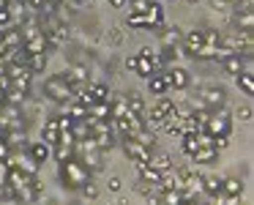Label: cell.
Masks as SVG:
<instances>
[{"label":"cell","instance_id":"obj_62","mask_svg":"<svg viewBox=\"0 0 254 205\" xmlns=\"http://www.w3.org/2000/svg\"><path fill=\"white\" fill-rule=\"evenodd\" d=\"M210 205H216V203H210Z\"/></svg>","mask_w":254,"mask_h":205},{"label":"cell","instance_id":"obj_17","mask_svg":"<svg viewBox=\"0 0 254 205\" xmlns=\"http://www.w3.org/2000/svg\"><path fill=\"white\" fill-rule=\"evenodd\" d=\"M205 44V39H202V30H191V33L183 39V50L189 52V55H197L199 52V47Z\"/></svg>","mask_w":254,"mask_h":205},{"label":"cell","instance_id":"obj_54","mask_svg":"<svg viewBox=\"0 0 254 205\" xmlns=\"http://www.w3.org/2000/svg\"><path fill=\"white\" fill-rule=\"evenodd\" d=\"M110 39L115 41V44H121V41H123V33H121V30H110Z\"/></svg>","mask_w":254,"mask_h":205},{"label":"cell","instance_id":"obj_2","mask_svg":"<svg viewBox=\"0 0 254 205\" xmlns=\"http://www.w3.org/2000/svg\"><path fill=\"white\" fill-rule=\"evenodd\" d=\"M44 93L50 96L52 101H58V104H68V101L74 99V90L68 88V82L63 77H50V79H47Z\"/></svg>","mask_w":254,"mask_h":205},{"label":"cell","instance_id":"obj_16","mask_svg":"<svg viewBox=\"0 0 254 205\" xmlns=\"http://www.w3.org/2000/svg\"><path fill=\"white\" fill-rule=\"evenodd\" d=\"M28 153L33 156V161H39V164H44V161L52 156V145H47L44 139H41V142H33V145H30V148H28Z\"/></svg>","mask_w":254,"mask_h":205},{"label":"cell","instance_id":"obj_49","mask_svg":"<svg viewBox=\"0 0 254 205\" xmlns=\"http://www.w3.org/2000/svg\"><path fill=\"white\" fill-rule=\"evenodd\" d=\"M8 156H11V148H8L6 137H0V161H3V159H8Z\"/></svg>","mask_w":254,"mask_h":205},{"label":"cell","instance_id":"obj_19","mask_svg":"<svg viewBox=\"0 0 254 205\" xmlns=\"http://www.w3.org/2000/svg\"><path fill=\"white\" fill-rule=\"evenodd\" d=\"M58 137H61V126H58V118H50V121L44 123V142L47 145H58Z\"/></svg>","mask_w":254,"mask_h":205},{"label":"cell","instance_id":"obj_58","mask_svg":"<svg viewBox=\"0 0 254 205\" xmlns=\"http://www.w3.org/2000/svg\"><path fill=\"white\" fill-rule=\"evenodd\" d=\"M183 205H199V203L194 197H186V200H183Z\"/></svg>","mask_w":254,"mask_h":205},{"label":"cell","instance_id":"obj_47","mask_svg":"<svg viewBox=\"0 0 254 205\" xmlns=\"http://www.w3.org/2000/svg\"><path fill=\"white\" fill-rule=\"evenodd\" d=\"M66 39H68V30H66V28H55V33H52V41H55V44H63Z\"/></svg>","mask_w":254,"mask_h":205},{"label":"cell","instance_id":"obj_37","mask_svg":"<svg viewBox=\"0 0 254 205\" xmlns=\"http://www.w3.org/2000/svg\"><path fill=\"white\" fill-rule=\"evenodd\" d=\"M238 25H241V28H246V30H252V25H254V14H252V6H249V3H246V11L238 14Z\"/></svg>","mask_w":254,"mask_h":205},{"label":"cell","instance_id":"obj_6","mask_svg":"<svg viewBox=\"0 0 254 205\" xmlns=\"http://www.w3.org/2000/svg\"><path fill=\"white\" fill-rule=\"evenodd\" d=\"M172 107H175V101L161 99L159 104H153L150 110H145V112H148V126H150V129H159L161 123H164V118L172 112Z\"/></svg>","mask_w":254,"mask_h":205},{"label":"cell","instance_id":"obj_11","mask_svg":"<svg viewBox=\"0 0 254 205\" xmlns=\"http://www.w3.org/2000/svg\"><path fill=\"white\" fill-rule=\"evenodd\" d=\"M47 47H50V36H36V39H30V41H25L22 44V52H25V58L28 55H39V52H47Z\"/></svg>","mask_w":254,"mask_h":205},{"label":"cell","instance_id":"obj_4","mask_svg":"<svg viewBox=\"0 0 254 205\" xmlns=\"http://www.w3.org/2000/svg\"><path fill=\"white\" fill-rule=\"evenodd\" d=\"M123 150H126V156H128V159H131L137 167H142V164H148V161H150V148H148V145H142L137 137H126Z\"/></svg>","mask_w":254,"mask_h":205},{"label":"cell","instance_id":"obj_14","mask_svg":"<svg viewBox=\"0 0 254 205\" xmlns=\"http://www.w3.org/2000/svg\"><path fill=\"white\" fill-rule=\"evenodd\" d=\"M33 178L36 175H30V172H22V170H8V178H6V183L11 189H22V186H28V183H33Z\"/></svg>","mask_w":254,"mask_h":205},{"label":"cell","instance_id":"obj_52","mask_svg":"<svg viewBox=\"0 0 254 205\" xmlns=\"http://www.w3.org/2000/svg\"><path fill=\"white\" fill-rule=\"evenodd\" d=\"M28 6L33 11H41V8H47V0H28Z\"/></svg>","mask_w":254,"mask_h":205},{"label":"cell","instance_id":"obj_44","mask_svg":"<svg viewBox=\"0 0 254 205\" xmlns=\"http://www.w3.org/2000/svg\"><path fill=\"white\" fill-rule=\"evenodd\" d=\"M202 39H205V44H210V47H219L221 36L216 33V30H202Z\"/></svg>","mask_w":254,"mask_h":205},{"label":"cell","instance_id":"obj_5","mask_svg":"<svg viewBox=\"0 0 254 205\" xmlns=\"http://www.w3.org/2000/svg\"><path fill=\"white\" fill-rule=\"evenodd\" d=\"M8 167H14V170H22V172H30V175H39V161H33V156L30 153H22V150H11V156H8Z\"/></svg>","mask_w":254,"mask_h":205},{"label":"cell","instance_id":"obj_15","mask_svg":"<svg viewBox=\"0 0 254 205\" xmlns=\"http://www.w3.org/2000/svg\"><path fill=\"white\" fill-rule=\"evenodd\" d=\"M41 194L33 189V183H28V186H22V189H14V200H17L19 205H30V203H36Z\"/></svg>","mask_w":254,"mask_h":205},{"label":"cell","instance_id":"obj_46","mask_svg":"<svg viewBox=\"0 0 254 205\" xmlns=\"http://www.w3.org/2000/svg\"><path fill=\"white\" fill-rule=\"evenodd\" d=\"M82 192H85V197H88V200H96V197H99V189H96V183H85V186H82Z\"/></svg>","mask_w":254,"mask_h":205},{"label":"cell","instance_id":"obj_29","mask_svg":"<svg viewBox=\"0 0 254 205\" xmlns=\"http://www.w3.org/2000/svg\"><path fill=\"white\" fill-rule=\"evenodd\" d=\"M25 66L30 68V71H44L47 68V52H39V55H28L25 58Z\"/></svg>","mask_w":254,"mask_h":205},{"label":"cell","instance_id":"obj_27","mask_svg":"<svg viewBox=\"0 0 254 205\" xmlns=\"http://www.w3.org/2000/svg\"><path fill=\"white\" fill-rule=\"evenodd\" d=\"M221 66H224V71L227 74H232V77H238V74L243 71V61H241V55H230V58H224V61H221Z\"/></svg>","mask_w":254,"mask_h":205},{"label":"cell","instance_id":"obj_42","mask_svg":"<svg viewBox=\"0 0 254 205\" xmlns=\"http://www.w3.org/2000/svg\"><path fill=\"white\" fill-rule=\"evenodd\" d=\"M52 153H55L58 161H66V159H71V156H74V148H61V145H55Z\"/></svg>","mask_w":254,"mask_h":205},{"label":"cell","instance_id":"obj_36","mask_svg":"<svg viewBox=\"0 0 254 205\" xmlns=\"http://www.w3.org/2000/svg\"><path fill=\"white\" fill-rule=\"evenodd\" d=\"M197 148H199V137H197V134H183V153L191 156Z\"/></svg>","mask_w":254,"mask_h":205},{"label":"cell","instance_id":"obj_50","mask_svg":"<svg viewBox=\"0 0 254 205\" xmlns=\"http://www.w3.org/2000/svg\"><path fill=\"white\" fill-rule=\"evenodd\" d=\"M230 145V137H213V148L216 150H224Z\"/></svg>","mask_w":254,"mask_h":205},{"label":"cell","instance_id":"obj_53","mask_svg":"<svg viewBox=\"0 0 254 205\" xmlns=\"http://www.w3.org/2000/svg\"><path fill=\"white\" fill-rule=\"evenodd\" d=\"M137 61H139V58H126V68H128V71H137Z\"/></svg>","mask_w":254,"mask_h":205},{"label":"cell","instance_id":"obj_7","mask_svg":"<svg viewBox=\"0 0 254 205\" xmlns=\"http://www.w3.org/2000/svg\"><path fill=\"white\" fill-rule=\"evenodd\" d=\"M22 28H8L0 33V55L8 50H22Z\"/></svg>","mask_w":254,"mask_h":205},{"label":"cell","instance_id":"obj_55","mask_svg":"<svg viewBox=\"0 0 254 205\" xmlns=\"http://www.w3.org/2000/svg\"><path fill=\"white\" fill-rule=\"evenodd\" d=\"M110 189H112V192H118V189H121V181H118V178H110Z\"/></svg>","mask_w":254,"mask_h":205},{"label":"cell","instance_id":"obj_57","mask_svg":"<svg viewBox=\"0 0 254 205\" xmlns=\"http://www.w3.org/2000/svg\"><path fill=\"white\" fill-rule=\"evenodd\" d=\"M139 58H153V50H150V47H145V50L139 52Z\"/></svg>","mask_w":254,"mask_h":205},{"label":"cell","instance_id":"obj_32","mask_svg":"<svg viewBox=\"0 0 254 205\" xmlns=\"http://www.w3.org/2000/svg\"><path fill=\"white\" fill-rule=\"evenodd\" d=\"M139 175H142L145 183H153V186H159V181H161V172L156 170V167H150V164H142V167H139Z\"/></svg>","mask_w":254,"mask_h":205},{"label":"cell","instance_id":"obj_34","mask_svg":"<svg viewBox=\"0 0 254 205\" xmlns=\"http://www.w3.org/2000/svg\"><path fill=\"white\" fill-rule=\"evenodd\" d=\"M61 148H77V137H74L71 129H61V137H58Z\"/></svg>","mask_w":254,"mask_h":205},{"label":"cell","instance_id":"obj_22","mask_svg":"<svg viewBox=\"0 0 254 205\" xmlns=\"http://www.w3.org/2000/svg\"><path fill=\"white\" fill-rule=\"evenodd\" d=\"M216 156H219L216 148H197L191 153V161L194 164H210V161H216Z\"/></svg>","mask_w":254,"mask_h":205},{"label":"cell","instance_id":"obj_3","mask_svg":"<svg viewBox=\"0 0 254 205\" xmlns=\"http://www.w3.org/2000/svg\"><path fill=\"white\" fill-rule=\"evenodd\" d=\"M112 129H118L121 134H126V137H137L139 132H145L142 129V121H139V115H134L131 110L126 112V115H121V118H112Z\"/></svg>","mask_w":254,"mask_h":205},{"label":"cell","instance_id":"obj_8","mask_svg":"<svg viewBox=\"0 0 254 205\" xmlns=\"http://www.w3.org/2000/svg\"><path fill=\"white\" fill-rule=\"evenodd\" d=\"M63 79L68 82V88L77 93V90H82L85 85H88V68L85 66H71V68H66V74H61Z\"/></svg>","mask_w":254,"mask_h":205},{"label":"cell","instance_id":"obj_41","mask_svg":"<svg viewBox=\"0 0 254 205\" xmlns=\"http://www.w3.org/2000/svg\"><path fill=\"white\" fill-rule=\"evenodd\" d=\"M150 8V0H131V11L128 14H145Z\"/></svg>","mask_w":254,"mask_h":205},{"label":"cell","instance_id":"obj_20","mask_svg":"<svg viewBox=\"0 0 254 205\" xmlns=\"http://www.w3.org/2000/svg\"><path fill=\"white\" fill-rule=\"evenodd\" d=\"M30 85H33V71H30V68L25 74H19V77L11 79V90H19V93H25V96H28Z\"/></svg>","mask_w":254,"mask_h":205},{"label":"cell","instance_id":"obj_33","mask_svg":"<svg viewBox=\"0 0 254 205\" xmlns=\"http://www.w3.org/2000/svg\"><path fill=\"white\" fill-rule=\"evenodd\" d=\"M148 79H150V82H148V90H150V93L164 96L167 90H170V88H167V82H164V77H161V74H153V77H148Z\"/></svg>","mask_w":254,"mask_h":205},{"label":"cell","instance_id":"obj_24","mask_svg":"<svg viewBox=\"0 0 254 205\" xmlns=\"http://www.w3.org/2000/svg\"><path fill=\"white\" fill-rule=\"evenodd\" d=\"M170 85H172V88H178V90L186 88V85H189V71H186V68H181V66L172 68V71H170Z\"/></svg>","mask_w":254,"mask_h":205},{"label":"cell","instance_id":"obj_30","mask_svg":"<svg viewBox=\"0 0 254 205\" xmlns=\"http://www.w3.org/2000/svg\"><path fill=\"white\" fill-rule=\"evenodd\" d=\"M150 167H156L159 172H164V170H170L172 167V156L170 153H150V161H148Z\"/></svg>","mask_w":254,"mask_h":205},{"label":"cell","instance_id":"obj_1","mask_svg":"<svg viewBox=\"0 0 254 205\" xmlns=\"http://www.w3.org/2000/svg\"><path fill=\"white\" fill-rule=\"evenodd\" d=\"M61 181L66 183L68 189H82L85 183L90 181V172L85 170L82 161H77V159L71 156V159L61 161Z\"/></svg>","mask_w":254,"mask_h":205},{"label":"cell","instance_id":"obj_10","mask_svg":"<svg viewBox=\"0 0 254 205\" xmlns=\"http://www.w3.org/2000/svg\"><path fill=\"white\" fill-rule=\"evenodd\" d=\"M199 101L202 107H221L224 104V90L221 88H199Z\"/></svg>","mask_w":254,"mask_h":205},{"label":"cell","instance_id":"obj_26","mask_svg":"<svg viewBox=\"0 0 254 205\" xmlns=\"http://www.w3.org/2000/svg\"><path fill=\"white\" fill-rule=\"evenodd\" d=\"M235 79H238V88H241L246 96H252V93H254V77H252V68H243V71L238 74Z\"/></svg>","mask_w":254,"mask_h":205},{"label":"cell","instance_id":"obj_21","mask_svg":"<svg viewBox=\"0 0 254 205\" xmlns=\"http://www.w3.org/2000/svg\"><path fill=\"white\" fill-rule=\"evenodd\" d=\"M159 197H161V205H183L186 194L181 189H164V192H159Z\"/></svg>","mask_w":254,"mask_h":205},{"label":"cell","instance_id":"obj_25","mask_svg":"<svg viewBox=\"0 0 254 205\" xmlns=\"http://www.w3.org/2000/svg\"><path fill=\"white\" fill-rule=\"evenodd\" d=\"M63 107H66V112H63V115L71 118V121H85V118H88V110H85L79 101H68V104H63Z\"/></svg>","mask_w":254,"mask_h":205},{"label":"cell","instance_id":"obj_9","mask_svg":"<svg viewBox=\"0 0 254 205\" xmlns=\"http://www.w3.org/2000/svg\"><path fill=\"white\" fill-rule=\"evenodd\" d=\"M79 153H82V164H85V170L90 172V175H93V172H101L104 170V150L101 148H90V150H79Z\"/></svg>","mask_w":254,"mask_h":205},{"label":"cell","instance_id":"obj_31","mask_svg":"<svg viewBox=\"0 0 254 205\" xmlns=\"http://www.w3.org/2000/svg\"><path fill=\"white\" fill-rule=\"evenodd\" d=\"M181 41H183V36H181L178 28H164L161 30V44L164 47H175V44H181Z\"/></svg>","mask_w":254,"mask_h":205},{"label":"cell","instance_id":"obj_61","mask_svg":"<svg viewBox=\"0 0 254 205\" xmlns=\"http://www.w3.org/2000/svg\"><path fill=\"white\" fill-rule=\"evenodd\" d=\"M17 3H25V0H17Z\"/></svg>","mask_w":254,"mask_h":205},{"label":"cell","instance_id":"obj_45","mask_svg":"<svg viewBox=\"0 0 254 205\" xmlns=\"http://www.w3.org/2000/svg\"><path fill=\"white\" fill-rule=\"evenodd\" d=\"M235 118H238V121H252V107H249V104L238 107V110H235Z\"/></svg>","mask_w":254,"mask_h":205},{"label":"cell","instance_id":"obj_59","mask_svg":"<svg viewBox=\"0 0 254 205\" xmlns=\"http://www.w3.org/2000/svg\"><path fill=\"white\" fill-rule=\"evenodd\" d=\"M6 104V93H3V90H0V107Z\"/></svg>","mask_w":254,"mask_h":205},{"label":"cell","instance_id":"obj_40","mask_svg":"<svg viewBox=\"0 0 254 205\" xmlns=\"http://www.w3.org/2000/svg\"><path fill=\"white\" fill-rule=\"evenodd\" d=\"M197 58H202V61H216V47L202 44V47H199V52H197Z\"/></svg>","mask_w":254,"mask_h":205},{"label":"cell","instance_id":"obj_39","mask_svg":"<svg viewBox=\"0 0 254 205\" xmlns=\"http://www.w3.org/2000/svg\"><path fill=\"white\" fill-rule=\"evenodd\" d=\"M126 25L128 28H148V19H145V14H128Z\"/></svg>","mask_w":254,"mask_h":205},{"label":"cell","instance_id":"obj_12","mask_svg":"<svg viewBox=\"0 0 254 205\" xmlns=\"http://www.w3.org/2000/svg\"><path fill=\"white\" fill-rule=\"evenodd\" d=\"M3 137H6V142L11 150H22L25 145H28V132H25V129H8Z\"/></svg>","mask_w":254,"mask_h":205},{"label":"cell","instance_id":"obj_48","mask_svg":"<svg viewBox=\"0 0 254 205\" xmlns=\"http://www.w3.org/2000/svg\"><path fill=\"white\" fill-rule=\"evenodd\" d=\"M172 112H175V115L181 118V121H186V118L191 115L194 110H191V107H186V104H183V107H175V110H172Z\"/></svg>","mask_w":254,"mask_h":205},{"label":"cell","instance_id":"obj_38","mask_svg":"<svg viewBox=\"0 0 254 205\" xmlns=\"http://www.w3.org/2000/svg\"><path fill=\"white\" fill-rule=\"evenodd\" d=\"M126 101H128V110H131L134 115H139V118L145 115V101L139 99V96H131V99H126Z\"/></svg>","mask_w":254,"mask_h":205},{"label":"cell","instance_id":"obj_28","mask_svg":"<svg viewBox=\"0 0 254 205\" xmlns=\"http://www.w3.org/2000/svg\"><path fill=\"white\" fill-rule=\"evenodd\" d=\"M202 189L208 197H216L221 192V178L219 175H202Z\"/></svg>","mask_w":254,"mask_h":205},{"label":"cell","instance_id":"obj_13","mask_svg":"<svg viewBox=\"0 0 254 205\" xmlns=\"http://www.w3.org/2000/svg\"><path fill=\"white\" fill-rule=\"evenodd\" d=\"M85 88H88V93L93 96V101H101V104H110L112 101V90L107 88L104 82H88Z\"/></svg>","mask_w":254,"mask_h":205},{"label":"cell","instance_id":"obj_51","mask_svg":"<svg viewBox=\"0 0 254 205\" xmlns=\"http://www.w3.org/2000/svg\"><path fill=\"white\" fill-rule=\"evenodd\" d=\"M145 203H148V205H161V197H159V192H148V197H145Z\"/></svg>","mask_w":254,"mask_h":205},{"label":"cell","instance_id":"obj_23","mask_svg":"<svg viewBox=\"0 0 254 205\" xmlns=\"http://www.w3.org/2000/svg\"><path fill=\"white\" fill-rule=\"evenodd\" d=\"M221 192L232 194V197H241L243 194V181L241 178H221Z\"/></svg>","mask_w":254,"mask_h":205},{"label":"cell","instance_id":"obj_35","mask_svg":"<svg viewBox=\"0 0 254 205\" xmlns=\"http://www.w3.org/2000/svg\"><path fill=\"white\" fill-rule=\"evenodd\" d=\"M88 115L99 118V121H110V104H101V101H96V104L88 110Z\"/></svg>","mask_w":254,"mask_h":205},{"label":"cell","instance_id":"obj_18","mask_svg":"<svg viewBox=\"0 0 254 205\" xmlns=\"http://www.w3.org/2000/svg\"><path fill=\"white\" fill-rule=\"evenodd\" d=\"M145 19H148V28H150V30L164 25V11H161L159 3H150V8L145 11Z\"/></svg>","mask_w":254,"mask_h":205},{"label":"cell","instance_id":"obj_56","mask_svg":"<svg viewBox=\"0 0 254 205\" xmlns=\"http://www.w3.org/2000/svg\"><path fill=\"white\" fill-rule=\"evenodd\" d=\"M110 6L112 8H123V6H126V0H110Z\"/></svg>","mask_w":254,"mask_h":205},{"label":"cell","instance_id":"obj_60","mask_svg":"<svg viewBox=\"0 0 254 205\" xmlns=\"http://www.w3.org/2000/svg\"><path fill=\"white\" fill-rule=\"evenodd\" d=\"M224 3H241V0H224Z\"/></svg>","mask_w":254,"mask_h":205},{"label":"cell","instance_id":"obj_43","mask_svg":"<svg viewBox=\"0 0 254 205\" xmlns=\"http://www.w3.org/2000/svg\"><path fill=\"white\" fill-rule=\"evenodd\" d=\"M11 28V11L8 8H0V33Z\"/></svg>","mask_w":254,"mask_h":205}]
</instances>
